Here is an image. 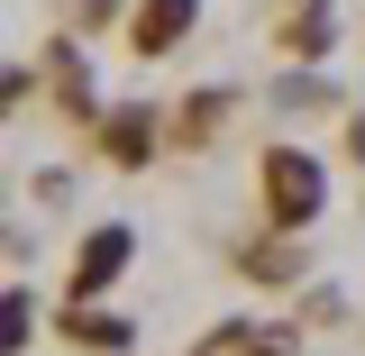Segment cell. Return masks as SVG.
Segmentation results:
<instances>
[{
  "label": "cell",
  "instance_id": "cell-1",
  "mask_svg": "<svg viewBox=\"0 0 365 356\" xmlns=\"http://www.w3.org/2000/svg\"><path fill=\"white\" fill-rule=\"evenodd\" d=\"M265 183H274V210H283V228H302V220H311V192H319L311 156H274V165H265Z\"/></svg>",
  "mask_w": 365,
  "mask_h": 356
},
{
  "label": "cell",
  "instance_id": "cell-2",
  "mask_svg": "<svg viewBox=\"0 0 365 356\" xmlns=\"http://www.w3.org/2000/svg\"><path fill=\"white\" fill-rule=\"evenodd\" d=\"M119 265H128V238H119V228L83 247V283H101V274H119Z\"/></svg>",
  "mask_w": 365,
  "mask_h": 356
}]
</instances>
